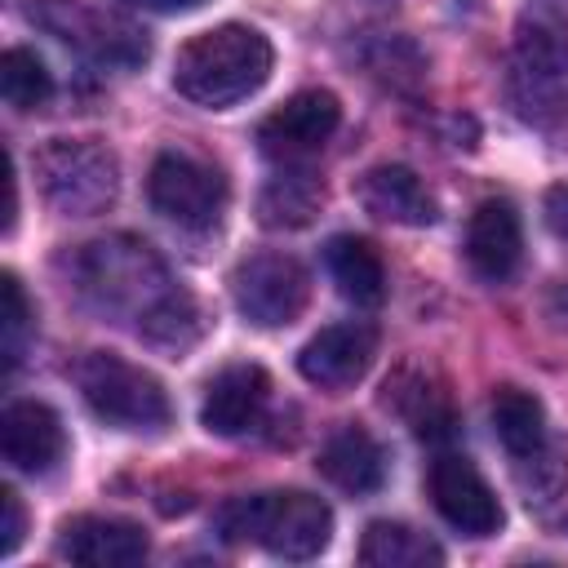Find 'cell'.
I'll return each mask as SVG.
<instances>
[{
    "mask_svg": "<svg viewBox=\"0 0 568 568\" xmlns=\"http://www.w3.org/2000/svg\"><path fill=\"white\" fill-rule=\"evenodd\" d=\"M275 53L271 40L257 27L222 22L200 36H191L173 58V89L209 111H226L244 98H253L271 80Z\"/></svg>",
    "mask_w": 568,
    "mask_h": 568,
    "instance_id": "obj_1",
    "label": "cell"
},
{
    "mask_svg": "<svg viewBox=\"0 0 568 568\" xmlns=\"http://www.w3.org/2000/svg\"><path fill=\"white\" fill-rule=\"evenodd\" d=\"M71 280L93 306L129 320H142L178 288L155 248L138 235H106L80 244L71 257Z\"/></svg>",
    "mask_w": 568,
    "mask_h": 568,
    "instance_id": "obj_2",
    "label": "cell"
},
{
    "mask_svg": "<svg viewBox=\"0 0 568 568\" xmlns=\"http://www.w3.org/2000/svg\"><path fill=\"white\" fill-rule=\"evenodd\" d=\"M217 528L231 541H253L275 559H315L333 537V510L302 488H275L235 497L217 510Z\"/></svg>",
    "mask_w": 568,
    "mask_h": 568,
    "instance_id": "obj_3",
    "label": "cell"
},
{
    "mask_svg": "<svg viewBox=\"0 0 568 568\" xmlns=\"http://www.w3.org/2000/svg\"><path fill=\"white\" fill-rule=\"evenodd\" d=\"M36 182L44 200L67 217L106 213L120 195V164L93 138H53L36 155Z\"/></svg>",
    "mask_w": 568,
    "mask_h": 568,
    "instance_id": "obj_4",
    "label": "cell"
},
{
    "mask_svg": "<svg viewBox=\"0 0 568 568\" xmlns=\"http://www.w3.org/2000/svg\"><path fill=\"white\" fill-rule=\"evenodd\" d=\"M75 386H80L84 404L120 430H160L173 417L160 377L146 373L142 364L111 355V351H89L75 364Z\"/></svg>",
    "mask_w": 568,
    "mask_h": 568,
    "instance_id": "obj_5",
    "label": "cell"
},
{
    "mask_svg": "<svg viewBox=\"0 0 568 568\" xmlns=\"http://www.w3.org/2000/svg\"><path fill=\"white\" fill-rule=\"evenodd\" d=\"M146 200L160 217L186 231H209L226 209V178L209 160H195L186 151H164L146 173Z\"/></svg>",
    "mask_w": 568,
    "mask_h": 568,
    "instance_id": "obj_6",
    "label": "cell"
},
{
    "mask_svg": "<svg viewBox=\"0 0 568 568\" xmlns=\"http://www.w3.org/2000/svg\"><path fill=\"white\" fill-rule=\"evenodd\" d=\"M231 297L248 324L284 328L311 302V271L293 253H253L231 271Z\"/></svg>",
    "mask_w": 568,
    "mask_h": 568,
    "instance_id": "obj_7",
    "label": "cell"
},
{
    "mask_svg": "<svg viewBox=\"0 0 568 568\" xmlns=\"http://www.w3.org/2000/svg\"><path fill=\"white\" fill-rule=\"evenodd\" d=\"M31 22L44 27L49 36H58L62 44H71L75 53H84L98 67H138L146 58V40L98 9H84L75 0H36L31 4Z\"/></svg>",
    "mask_w": 568,
    "mask_h": 568,
    "instance_id": "obj_8",
    "label": "cell"
},
{
    "mask_svg": "<svg viewBox=\"0 0 568 568\" xmlns=\"http://www.w3.org/2000/svg\"><path fill=\"white\" fill-rule=\"evenodd\" d=\"M426 488H430V501H435L439 519L453 524L462 537H493L501 528V519H506L497 493L475 470V462L462 457V453H439L430 462Z\"/></svg>",
    "mask_w": 568,
    "mask_h": 568,
    "instance_id": "obj_9",
    "label": "cell"
},
{
    "mask_svg": "<svg viewBox=\"0 0 568 568\" xmlns=\"http://www.w3.org/2000/svg\"><path fill=\"white\" fill-rule=\"evenodd\" d=\"M337 124H342V102L328 89H302L262 120L257 142L271 160L293 164V160L320 151L337 133Z\"/></svg>",
    "mask_w": 568,
    "mask_h": 568,
    "instance_id": "obj_10",
    "label": "cell"
},
{
    "mask_svg": "<svg viewBox=\"0 0 568 568\" xmlns=\"http://www.w3.org/2000/svg\"><path fill=\"white\" fill-rule=\"evenodd\" d=\"M373 355H377V328L346 320V324L320 328L297 351V373L320 390H346L373 368Z\"/></svg>",
    "mask_w": 568,
    "mask_h": 568,
    "instance_id": "obj_11",
    "label": "cell"
},
{
    "mask_svg": "<svg viewBox=\"0 0 568 568\" xmlns=\"http://www.w3.org/2000/svg\"><path fill=\"white\" fill-rule=\"evenodd\" d=\"M271 404V377L262 364H226L222 373L209 377L204 399H200V426L209 435H244L262 422Z\"/></svg>",
    "mask_w": 568,
    "mask_h": 568,
    "instance_id": "obj_12",
    "label": "cell"
},
{
    "mask_svg": "<svg viewBox=\"0 0 568 568\" xmlns=\"http://www.w3.org/2000/svg\"><path fill=\"white\" fill-rule=\"evenodd\" d=\"M0 448L4 462L22 475H49L67 457L62 417L40 399H13L0 417Z\"/></svg>",
    "mask_w": 568,
    "mask_h": 568,
    "instance_id": "obj_13",
    "label": "cell"
},
{
    "mask_svg": "<svg viewBox=\"0 0 568 568\" xmlns=\"http://www.w3.org/2000/svg\"><path fill=\"white\" fill-rule=\"evenodd\" d=\"M151 550L146 532L120 515H75L58 532V555L89 568H129L142 564Z\"/></svg>",
    "mask_w": 568,
    "mask_h": 568,
    "instance_id": "obj_14",
    "label": "cell"
},
{
    "mask_svg": "<svg viewBox=\"0 0 568 568\" xmlns=\"http://www.w3.org/2000/svg\"><path fill=\"white\" fill-rule=\"evenodd\" d=\"M524 257V226L510 200H484L466 222V262L479 280H510Z\"/></svg>",
    "mask_w": 568,
    "mask_h": 568,
    "instance_id": "obj_15",
    "label": "cell"
},
{
    "mask_svg": "<svg viewBox=\"0 0 568 568\" xmlns=\"http://www.w3.org/2000/svg\"><path fill=\"white\" fill-rule=\"evenodd\" d=\"M359 204L395 226H430L439 217V200L435 191L404 164H373L359 182H355Z\"/></svg>",
    "mask_w": 568,
    "mask_h": 568,
    "instance_id": "obj_16",
    "label": "cell"
},
{
    "mask_svg": "<svg viewBox=\"0 0 568 568\" xmlns=\"http://www.w3.org/2000/svg\"><path fill=\"white\" fill-rule=\"evenodd\" d=\"M315 470H320L333 488H342V493H351V497H368V493H377V488L386 484V453H382V444H377L364 426H342V430L320 448Z\"/></svg>",
    "mask_w": 568,
    "mask_h": 568,
    "instance_id": "obj_17",
    "label": "cell"
},
{
    "mask_svg": "<svg viewBox=\"0 0 568 568\" xmlns=\"http://www.w3.org/2000/svg\"><path fill=\"white\" fill-rule=\"evenodd\" d=\"M324 266L337 284V293L355 306H377L386 297V266L382 253L364 235H333L324 244Z\"/></svg>",
    "mask_w": 568,
    "mask_h": 568,
    "instance_id": "obj_18",
    "label": "cell"
},
{
    "mask_svg": "<svg viewBox=\"0 0 568 568\" xmlns=\"http://www.w3.org/2000/svg\"><path fill=\"white\" fill-rule=\"evenodd\" d=\"M493 430L501 448L519 462H537L546 453V408L532 390L519 386H497L493 395Z\"/></svg>",
    "mask_w": 568,
    "mask_h": 568,
    "instance_id": "obj_19",
    "label": "cell"
},
{
    "mask_svg": "<svg viewBox=\"0 0 568 568\" xmlns=\"http://www.w3.org/2000/svg\"><path fill=\"white\" fill-rule=\"evenodd\" d=\"M359 564L368 568H439L444 550L399 519H373L359 537Z\"/></svg>",
    "mask_w": 568,
    "mask_h": 568,
    "instance_id": "obj_20",
    "label": "cell"
},
{
    "mask_svg": "<svg viewBox=\"0 0 568 568\" xmlns=\"http://www.w3.org/2000/svg\"><path fill=\"white\" fill-rule=\"evenodd\" d=\"M320 200H324V186L306 169H280L257 195V217L271 231H293L315 217Z\"/></svg>",
    "mask_w": 568,
    "mask_h": 568,
    "instance_id": "obj_21",
    "label": "cell"
},
{
    "mask_svg": "<svg viewBox=\"0 0 568 568\" xmlns=\"http://www.w3.org/2000/svg\"><path fill=\"white\" fill-rule=\"evenodd\" d=\"M138 333H142L151 346L182 355L186 346L200 342V333H204V311H200V302H195L186 288H173L155 311H146V315L138 320Z\"/></svg>",
    "mask_w": 568,
    "mask_h": 568,
    "instance_id": "obj_22",
    "label": "cell"
},
{
    "mask_svg": "<svg viewBox=\"0 0 568 568\" xmlns=\"http://www.w3.org/2000/svg\"><path fill=\"white\" fill-rule=\"evenodd\" d=\"M0 93L13 111H40L53 98V75L31 49H4L0 53Z\"/></svg>",
    "mask_w": 568,
    "mask_h": 568,
    "instance_id": "obj_23",
    "label": "cell"
},
{
    "mask_svg": "<svg viewBox=\"0 0 568 568\" xmlns=\"http://www.w3.org/2000/svg\"><path fill=\"white\" fill-rule=\"evenodd\" d=\"M0 293H4V311H0V342H4V368H18L22 351H27V333H31V302L18 284L13 271H4L0 280Z\"/></svg>",
    "mask_w": 568,
    "mask_h": 568,
    "instance_id": "obj_24",
    "label": "cell"
},
{
    "mask_svg": "<svg viewBox=\"0 0 568 568\" xmlns=\"http://www.w3.org/2000/svg\"><path fill=\"white\" fill-rule=\"evenodd\" d=\"M0 510H4V524H0V555H13L22 532H27V510H22V497L13 488H0Z\"/></svg>",
    "mask_w": 568,
    "mask_h": 568,
    "instance_id": "obj_25",
    "label": "cell"
},
{
    "mask_svg": "<svg viewBox=\"0 0 568 568\" xmlns=\"http://www.w3.org/2000/svg\"><path fill=\"white\" fill-rule=\"evenodd\" d=\"M541 213H546V226H550L555 235H564V240H568V182H559V186H550V191H546Z\"/></svg>",
    "mask_w": 568,
    "mask_h": 568,
    "instance_id": "obj_26",
    "label": "cell"
},
{
    "mask_svg": "<svg viewBox=\"0 0 568 568\" xmlns=\"http://www.w3.org/2000/svg\"><path fill=\"white\" fill-rule=\"evenodd\" d=\"M120 4L142 9V13H191V9H200L209 0H120Z\"/></svg>",
    "mask_w": 568,
    "mask_h": 568,
    "instance_id": "obj_27",
    "label": "cell"
}]
</instances>
